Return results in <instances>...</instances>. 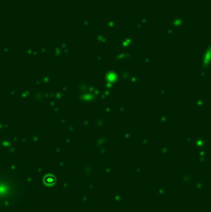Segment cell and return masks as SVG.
<instances>
[{
  "label": "cell",
  "mask_w": 211,
  "mask_h": 212,
  "mask_svg": "<svg viewBox=\"0 0 211 212\" xmlns=\"http://www.w3.org/2000/svg\"><path fill=\"white\" fill-rule=\"evenodd\" d=\"M44 182H45L46 184H48V185L54 184V183L56 182V178L53 176V175H47V176H45V178H44Z\"/></svg>",
  "instance_id": "6da1fadb"
}]
</instances>
